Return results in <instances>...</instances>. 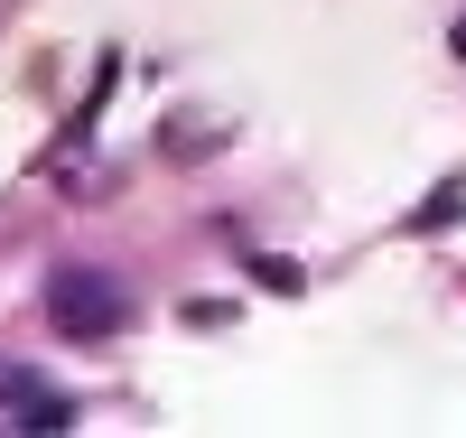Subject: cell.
I'll return each mask as SVG.
<instances>
[{
	"label": "cell",
	"mask_w": 466,
	"mask_h": 438,
	"mask_svg": "<svg viewBox=\"0 0 466 438\" xmlns=\"http://www.w3.org/2000/svg\"><path fill=\"white\" fill-rule=\"evenodd\" d=\"M47 317H56V336H75V345L122 336V327H131L122 290H112V280H94V270H56V280H47Z\"/></svg>",
	"instance_id": "obj_1"
},
{
	"label": "cell",
	"mask_w": 466,
	"mask_h": 438,
	"mask_svg": "<svg viewBox=\"0 0 466 438\" xmlns=\"http://www.w3.org/2000/svg\"><path fill=\"white\" fill-rule=\"evenodd\" d=\"M457 56H466V19H457Z\"/></svg>",
	"instance_id": "obj_2"
}]
</instances>
